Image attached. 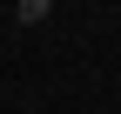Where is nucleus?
<instances>
[{
    "instance_id": "obj_1",
    "label": "nucleus",
    "mask_w": 121,
    "mask_h": 114,
    "mask_svg": "<svg viewBox=\"0 0 121 114\" xmlns=\"http://www.w3.org/2000/svg\"><path fill=\"white\" fill-rule=\"evenodd\" d=\"M54 13V0H13V27H40Z\"/></svg>"
}]
</instances>
